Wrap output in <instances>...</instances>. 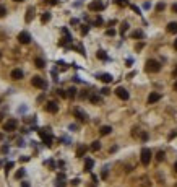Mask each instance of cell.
<instances>
[{"label":"cell","instance_id":"19","mask_svg":"<svg viewBox=\"0 0 177 187\" xmlns=\"http://www.w3.org/2000/svg\"><path fill=\"white\" fill-rule=\"evenodd\" d=\"M90 101H91L93 104H101V96H98V95H91V96H90Z\"/></svg>","mask_w":177,"mask_h":187},{"label":"cell","instance_id":"22","mask_svg":"<svg viewBox=\"0 0 177 187\" xmlns=\"http://www.w3.org/2000/svg\"><path fill=\"white\" fill-rule=\"evenodd\" d=\"M34 64H36V67H37V68H44V65H46V62L42 60V59H36Z\"/></svg>","mask_w":177,"mask_h":187},{"label":"cell","instance_id":"41","mask_svg":"<svg viewBox=\"0 0 177 187\" xmlns=\"http://www.w3.org/2000/svg\"><path fill=\"white\" fill-rule=\"evenodd\" d=\"M107 177V169H104V171H102V179H106Z\"/></svg>","mask_w":177,"mask_h":187},{"label":"cell","instance_id":"5","mask_svg":"<svg viewBox=\"0 0 177 187\" xmlns=\"http://www.w3.org/2000/svg\"><path fill=\"white\" fill-rule=\"evenodd\" d=\"M116 95H117L119 98H120V99H124V101H127V99L130 98V95H128V91H127L125 88H122V86H119V88L116 90Z\"/></svg>","mask_w":177,"mask_h":187},{"label":"cell","instance_id":"29","mask_svg":"<svg viewBox=\"0 0 177 187\" xmlns=\"http://www.w3.org/2000/svg\"><path fill=\"white\" fill-rule=\"evenodd\" d=\"M164 158H166V155H164V151H159V153H158V161H162Z\"/></svg>","mask_w":177,"mask_h":187},{"label":"cell","instance_id":"11","mask_svg":"<svg viewBox=\"0 0 177 187\" xmlns=\"http://www.w3.org/2000/svg\"><path fill=\"white\" fill-rule=\"evenodd\" d=\"M161 99V95L159 93H151L150 96H148V104H154V103H158Z\"/></svg>","mask_w":177,"mask_h":187},{"label":"cell","instance_id":"18","mask_svg":"<svg viewBox=\"0 0 177 187\" xmlns=\"http://www.w3.org/2000/svg\"><path fill=\"white\" fill-rule=\"evenodd\" d=\"M33 16H34V8L31 7V8H28V11H26V21L29 23V21L33 20Z\"/></svg>","mask_w":177,"mask_h":187},{"label":"cell","instance_id":"6","mask_svg":"<svg viewBox=\"0 0 177 187\" xmlns=\"http://www.w3.org/2000/svg\"><path fill=\"white\" fill-rule=\"evenodd\" d=\"M18 41H20L21 44H29V42H31L29 33H26V31H21L20 34H18Z\"/></svg>","mask_w":177,"mask_h":187},{"label":"cell","instance_id":"44","mask_svg":"<svg viewBox=\"0 0 177 187\" xmlns=\"http://www.w3.org/2000/svg\"><path fill=\"white\" fill-rule=\"evenodd\" d=\"M174 47L177 49V38H176V41H174Z\"/></svg>","mask_w":177,"mask_h":187},{"label":"cell","instance_id":"17","mask_svg":"<svg viewBox=\"0 0 177 187\" xmlns=\"http://www.w3.org/2000/svg\"><path fill=\"white\" fill-rule=\"evenodd\" d=\"M99 78H101V80L104 81V83H111V81L114 80V78H112V75H109V73H102V75L99 76Z\"/></svg>","mask_w":177,"mask_h":187},{"label":"cell","instance_id":"26","mask_svg":"<svg viewBox=\"0 0 177 187\" xmlns=\"http://www.w3.org/2000/svg\"><path fill=\"white\" fill-rule=\"evenodd\" d=\"M23 176H25V169H20V171H18V172L15 174V177H16V179H21Z\"/></svg>","mask_w":177,"mask_h":187},{"label":"cell","instance_id":"47","mask_svg":"<svg viewBox=\"0 0 177 187\" xmlns=\"http://www.w3.org/2000/svg\"><path fill=\"white\" fill-rule=\"evenodd\" d=\"M174 169H176V172H177V163H176V164H174Z\"/></svg>","mask_w":177,"mask_h":187},{"label":"cell","instance_id":"1","mask_svg":"<svg viewBox=\"0 0 177 187\" xmlns=\"http://www.w3.org/2000/svg\"><path fill=\"white\" fill-rule=\"evenodd\" d=\"M159 70H161V64L158 60H148L146 62V72H150V73H158Z\"/></svg>","mask_w":177,"mask_h":187},{"label":"cell","instance_id":"15","mask_svg":"<svg viewBox=\"0 0 177 187\" xmlns=\"http://www.w3.org/2000/svg\"><path fill=\"white\" fill-rule=\"evenodd\" d=\"M88 151V147H85V145H81L78 150H76V156L78 158H81V156H85V153Z\"/></svg>","mask_w":177,"mask_h":187},{"label":"cell","instance_id":"42","mask_svg":"<svg viewBox=\"0 0 177 187\" xmlns=\"http://www.w3.org/2000/svg\"><path fill=\"white\" fill-rule=\"evenodd\" d=\"M57 179H65V174H63V172H60V174H59V177H57Z\"/></svg>","mask_w":177,"mask_h":187},{"label":"cell","instance_id":"46","mask_svg":"<svg viewBox=\"0 0 177 187\" xmlns=\"http://www.w3.org/2000/svg\"><path fill=\"white\" fill-rule=\"evenodd\" d=\"M23 187H29V186H28V184H26V182H23Z\"/></svg>","mask_w":177,"mask_h":187},{"label":"cell","instance_id":"33","mask_svg":"<svg viewBox=\"0 0 177 187\" xmlns=\"http://www.w3.org/2000/svg\"><path fill=\"white\" fill-rule=\"evenodd\" d=\"M5 13H7L5 7H3V5H0V18H2V16H5Z\"/></svg>","mask_w":177,"mask_h":187},{"label":"cell","instance_id":"8","mask_svg":"<svg viewBox=\"0 0 177 187\" xmlns=\"http://www.w3.org/2000/svg\"><path fill=\"white\" fill-rule=\"evenodd\" d=\"M46 111L51 112V114H55V112L59 111V104H57L55 101H49L46 104Z\"/></svg>","mask_w":177,"mask_h":187},{"label":"cell","instance_id":"3","mask_svg":"<svg viewBox=\"0 0 177 187\" xmlns=\"http://www.w3.org/2000/svg\"><path fill=\"white\" fill-rule=\"evenodd\" d=\"M88 8L91 11H101V10H104V3H102L101 0H94V2H91L88 5Z\"/></svg>","mask_w":177,"mask_h":187},{"label":"cell","instance_id":"27","mask_svg":"<svg viewBox=\"0 0 177 187\" xmlns=\"http://www.w3.org/2000/svg\"><path fill=\"white\" fill-rule=\"evenodd\" d=\"M13 166H15V163H7V164H5V171L7 172H8V171H10V169H11V168H13Z\"/></svg>","mask_w":177,"mask_h":187},{"label":"cell","instance_id":"13","mask_svg":"<svg viewBox=\"0 0 177 187\" xmlns=\"http://www.w3.org/2000/svg\"><path fill=\"white\" fill-rule=\"evenodd\" d=\"M93 166H94V161H93L91 158H86V160H85V171L90 172L93 169Z\"/></svg>","mask_w":177,"mask_h":187},{"label":"cell","instance_id":"34","mask_svg":"<svg viewBox=\"0 0 177 187\" xmlns=\"http://www.w3.org/2000/svg\"><path fill=\"white\" fill-rule=\"evenodd\" d=\"M101 93H102V95H109V93H111V90H109V88H102Z\"/></svg>","mask_w":177,"mask_h":187},{"label":"cell","instance_id":"2","mask_svg":"<svg viewBox=\"0 0 177 187\" xmlns=\"http://www.w3.org/2000/svg\"><path fill=\"white\" fill-rule=\"evenodd\" d=\"M140 155H142V163L145 164V166H148V164H150V161H151V156H153L151 150H150V148H143Z\"/></svg>","mask_w":177,"mask_h":187},{"label":"cell","instance_id":"20","mask_svg":"<svg viewBox=\"0 0 177 187\" xmlns=\"http://www.w3.org/2000/svg\"><path fill=\"white\" fill-rule=\"evenodd\" d=\"M111 132H112V127H109V125L101 127V135H109Z\"/></svg>","mask_w":177,"mask_h":187},{"label":"cell","instance_id":"21","mask_svg":"<svg viewBox=\"0 0 177 187\" xmlns=\"http://www.w3.org/2000/svg\"><path fill=\"white\" fill-rule=\"evenodd\" d=\"M67 96H68V98H75L76 96V88H73V86L68 88V90H67Z\"/></svg>","mask_w":177,"mask_h":187},{"label":"cell","instance_id":"7","mask_svg":"<svg viewBox=\"0 0 177 187\" xmlns=\"http://www.w3.org/2000/svg\"><path fill=\"white\" fill-rule=\"evenodd\" d=\"M31 83H33V86H36V88H46V81L42 80L41 76H33V80H31Z\"/></svg>","mask_w":177,"mask_h":187},{"label":"cell","instance_id":"23","mask_svg":"<svg viewBox=\"0 0 177 187\" xmlns=\"http://www.w3.org/2000/svg\"><path fill=\"white\" fill-rule=\"evenodd\" d=\"M49 20H51V13H44V15L41 16V21H42V23H47Z\"/></svg>","mask_w":177,"mask_h":187},{"label":"cell","instance_id":"12","mask_svg":"<svg viewBox=\"0 0 177 187\" xmlns=\"http://www.w3.org/2000/svg\"><path fill=\"white\" fill-rule=\"evenodd\" d=\"M11 78H13V80H21V78H23V72H21L20 68H15V70L11 72Z\"/></svg>","mask_w":177,"mask_h":187},{"label":"cell","instance_id":"35","mask_svg":"<svg viewBox=\"0 0 177 187\" xmlns=\"http://www.w3.org/2000/svg\"><path fill=\"white\" fill-rule=\"evenodd\" d=\"M106 34H107V36H114V34H116V31H114V29H107Z\"/></svg>","mask_w":177,"mask_h":187},{"label":"cell","instance_id":"9","mask_svg":"<svg viewBox=\"0 0 177 187\" xmlns=\"http://www.w3.org/2000/svg\"><path fill=\"white\" fill-rule=\"evenodd\" d=\"M39 135L42 137V140H44V143H46L47 147H51L52 145V137L49 135V133H46L44 130H39Z\"/></svg>","mask_w":177,"mask_h":187},{"label":"cell","instance_id":"43","mask_svg":"<svg viewBox=\"0 0 177 187\" xmlns=\"http://www.w3.org/2000/svg\"><path fill=\"white\" fill-rule=\"evenodd\" d=\"M172 11H174V13L177 11V3H174V5H172Z\"/></svg>","mask_w":177,"mask_h":187},{"label":"cell","instance_id":"40","mask_svg":"<svg viewBox=\"0 0 177 187\" xmlns=\"http://www.w3.org/2000/svg\"><path fill=\"white\" fill-rule=\"evenodd\" d=\"M71 184H73V186H78V184H80V181H78V179H73V181H71Z\"/></svg>","mask_w":177,"mask_h":187},{"label":"cell","instance_id":"25","mask_svg":"<svg viewBox=\"0 0 177 187\" xmlns=\"http://www.w3.org/2000/svg\"><path fill=\"white\" fill-rule=\"evenodd\" d=\"M55 186H57V187H67V184L63 182V179H57Z\"/></svg>","mask_w":177,"mask_h":187},{"label":"cell","instance_id":"49","mask_svg":"<svg viewBox=\"0 0 177 187\" xmlns=\"http://www.w3.org/2000/svg\"><path fill=\"white\" fill-rule=\"evenodd\" d=\"M0 57H2V52H0Z\"/></svg>","mask_w":177,"mask_h":187},{"label":"cell","instance_id":"45","mask_svg":"<svg viewBox=\"0 0 177 187\" xmlns=\"http://www.w3.org/2000/svg\"><path fill=\"white\" fill-rule=\"evenodd\" d=\"M174 91H177V81L174 83Z\"/></svg>","mask_w":177,"mask_h":187},{"label":"cell","instance_id":"10","mask_svg":"<svg viewBox=\"0 0 177 187\" xmlns=\"http://www.w3.org/2000/svg\"><path fill=\"white\" fill-rule=\"evenodd\" d=\"M73 114H75V117H78V119H80V121H83V122L88 121V116H86V112H83L81 109H78V107H76L75 111H73Z\"/></svg>","mask_w":177,"mask_h":187},{"label":"cell","instance_id":"39","mask_svg":"<svg viewBox=\"0 0 177 187\" xmlns=\"http://www.w3.org/2000/svg\"><path fill=\"white\" fill-rule=\"evenodd\" d=\"M88 29H90L88 26H83V29H81V33H83V34H86V33H88Z\"/></svg>","mask_w":177,"mask_h":187},{"label":"cell","instance_id":"30","mask_svg":"<svg viewBox=\"0 0 177 187\" xmlns=\"http://www.w3.org/2000/svg\"><path fill=\"white\" fill-rule=\"evenodd\" d=\"M117 5H128V0H116Z\"/></svg>","mask_w":177,"mask_h":187},{"label":"cell","instance_id":"14","mask_svg":"<svg viewBox=\"0 0 177 187\" xmlns=\"http://www.w3.org/2000/svg\"><path fill=\"white\" fill-rule=\"evenodd\" d=\"M167 31H169L171 34H176V33H177V23H176V21H172V23L167 25Z\"/></svg>","mask_w":177,"mask_h":187},{"label":"cell","instance_id":"24","mask_svg":"<svg viewBox=\"0 0 177 187\" xmlns=\"http://www.w3.org/2000/svg\"><path fill=\"white\" fill-rule=\"evenodd\" d=\"M96 56L99 57L101 60H106V59H107V56H106V52H104V51H98V54H96Z\"/></svg>","mask_w":177,"mask_h":187},{"label":"cell","instance_id":"32","mask_svg":"<svg viewBox=\"0 0 177 187\" xmlns=\"http://www.w3.org/2000/svg\"><path fill=\"white\" fill-rule=\"evenodd\" d=\"M164 8H166V5H164V3H158V5H156V10H158V11H162Z\"/></svg>","mask_w":177,"mask_h":187},{"label":"cell","instance_id":"37","mask_svg":"<svg viewBox=\"0 0 177 187\" xmlns=\"http://www.w3.org/2000/svg\"><path fill=\"white\" fill-rule=\"evenodd\" d=\"M94 23H96V25H102V18H101V16H98V18H96V21H94Z\"/></svg>","mask_w":177,"mask_h":187},{"label":"cell","instance_id":"38","mask_svg":"<svg viewBox=\"0 0 177 187\" xmlns=\"http://www.w3.org/2000/svg\"><path fill=\"white\" fill-rule=\"evenodd\" d=\"M132 10H133V11H137V13H140V8H138L137 5H132Z\"/></svg>","mask_w":177,"mask_h":187},{"label":"cell","instance_id":"16","mask_svg":"<svg viewBox=\"0 0 177 187\" xmlns=\"http://www.w3.org/2000/svg\"><path fill=\"white\" fill-rule=\"evenodd\" d=\"M91 151H99V150H101V142H99V140H96V142H93L91 143Z\"/></svg>","mask_w":177,"mask_h":187},{"label":"cell","instance_id":"50","mask_svg":"<svg viewBox=\"0 0 177 187\" xmlns=\"http://www.w3.org/2000/svg\"><path fill=\"white\" fill-rule=\"evenodd\" d=\"M176 133H177V130H176Z\"/></svg>","mask_w":177,"mask_h":187},{"label":"cell","instance_id":"36","mask_svg":"<svg viewBox=\"0 0 177 187\" xmlns=\"http://www.w3.org/2000/svg\"><path fill=\"white\" fill-rule=\"evenodd\" d=\"M57 93H59L62 98H67V93H63V90H57Z\"/></svg>","mask_w":177,"mask_h":187},{"label":"cell","instance_id":"48","mask_svg":"<svg viewBox=\"0 0 177 187\" xmlns=\"http://www.w3.org/2000/svg\"><path fill=\"white\" fill-rule=\"evenodd\" d=\"M15 2H23V0H15Z\"/></svg>","mask_w":177,"mask_h":187},{"label":"cell","instance_id":"4","mask_svg":"<svg viewBox=\"0 0 177 187\" xmlns=\"http://www.w3.org/2000/svg\"><path fill=\"white\" fill-rule=\"evenodd\" d=\"M16 127H18V122H16L15 119H10V121H7L5 124H3V130L13 132V130H16Z\"/></svg>","mask_w":177,"mask_h":187},{"label":"cell","instance_id":"28","mask_svg":"<svg viewBox=\"0 0 177 187\" xmlns=\"http://www.w3.org/2000/svg\"><path fill=\"white\" fill-rule=\"evenodd\" d=\"M132 36H133L135 39H137V38H143V33H142V31H135V33H133Z\"/></svg>","mask_w":177,"mask_h":187},{"label":"cell","instance_id":"31","mask_svg":"<svg viewBox=\"0 0 177 187\" xmlns=\"http://www.w3.org/2000/svg\"><path fill=\"white\" fill-rule=\"evenodd\" d=\"M128 29V23H122V28H120V31H122V34L125 33V31Z\"/></svg>","mask_w":177,"mask_h":187}]
</instances>
